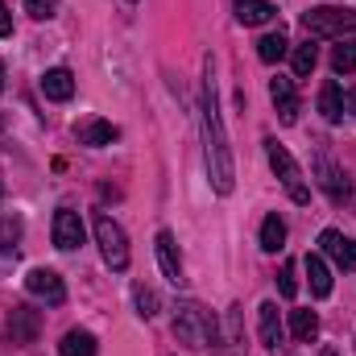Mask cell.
<instances>
[{
  "label": "cell",
  "mask_w": 356,
  "mask_h": 356,
  "mask_svg": "<svg viewBox=\"0 0 356 356\" xmlns=\"http://www.w3.org/2000/svg\"><path fill=\"white\" fill-rule=\"evenodd\" d=\"M203 141H207V170L216 195H232V149L224 137V120H220V104H216V75L207 63V79H203Z\"/></svg>",
  "instance_id": "6da1fadb"
},
{
  "label": "cell",
  "mask_w": 356,
  "mask_h": 356,
  "mask_svg": "<svg viewBox=\"0 0 356 356\" xmlns=\"http://www.w3.org/2000/svg\"><path fill=\"white\" fill-rule=\"evenodd\" d=\"M175 336L186 344V348H207V344H216V340H220L211 311H207V307H199V302H182V307H178Z\"/></svg>",
  "instance_id": "7a4b0ae2"
},
{
  "label": "cell",
  "mask_w": 356,
  "mask_h": 356,
  "mask_svg": "<svg viewBox=\"0 0 356 356\" xmlns=\"http://www.w3.org/2000/svg\"><path fill=\"white\" fill-rule=\"evenodd\" d=\"M302 29H307L311 38H340V42H344V33H356V13L323 4V8L302 13Z\"/></svg>",
  "instance_id": "3957f363"
},
{
  "label": "cell",
  "mask_w": 356,
  "mask_h": 356,
  "mask_svg": "<svg viewBox=\"0 0 356 356\" xmlns=\"http://www.w3.org/2000/svg\"><path fill=\"white\" fill-rule=\"evenodd\" d=\"M266 158H269V166H273V175L282 178L286 195H290L294 203H311V191H307V182H302L298 162L290 158V149H286V145H277V141L269 137V141H266Z\"/></svg>",
  "instance_id": "277c9868"
},
{
  "label": "cell",
  "mask_w": 356,
  "mask_h": 356,
  "mask_svg": "<svg viewBox=\"0 0 356 356\" xmlns=\"http://www.w3.org/2000/svg\"><path fill=\"white\" fill-rule=\"evenodd\" d=\"M95 241H99V253H104V261L108 269H129V236H124V228L112 220V216H95Z\"/></svg>",
  "instance_id": "5b68a950"
},
{
  "label": "cell",
  "mask_w": 356,
  "mask_h": 356,
  "mask_svg": "<svg viewBox=\"0 0 356 356\" xmlns=\"http://www.w3.org/2000/svg\"><path fill=\"white\" fill-rule=\"evenodd\" d=\"M315 178H319V186L327 191L332 203H344V199H348V178H344V170L336 166V158H332L327 149L315 154Z\"/></svg>",
  "instance_id": "8992f818"
},
{
  "label": "cell",
  "mask_w": 356,
  "mask_h": 356,
  "mask_svg": "<svg viewBox=\"0 0 356 356\" xmlns=\"http://www.w3.org/2000/svg\"><path fill=\"white\" fill-rule=\"evenodd\" d=\"M38 332H42V315L33 311V307H13V315H8V323H4V336H8V344H33L38 340Z\"/></svg>",
  "instance_id": "52a82bcc"
},
{
  "label": "cell",
  "mask_w": 356,
  "mask_h": 356,
  "mask_svg": "<svg viewBox=\"0 0 356 356\" xmlns=\"http://www.w3.org/2000/svg\"><path fill=\"white\" fill-rule=\"evenodd\" d=\"M25 290H29L33 298H46L50 307L67 302V286H63V277H58L54 269H29V273H25Z\"/></svg>",
  "instance_id": "ba28073f"
},
{
  "label": "cell",
  "mask_w": 356,
  "mask_h": 356,
  "mask_svg": "<svg viewBox=\"0 0 356 356\" xmlns=\"http://www.w3.org/2000/svg\"><path fill=\"white\" fill-rule=\"evenodd\" d=\"M319 249H323V253H327L340 269H353L356 266V241H353V236H344L340 228H323Z\"/></svg>",
  "instance_id": "9c48e42d"
},
{
  "label": "cell",
  "mask_w": 356,
  "mask_h": 356,
  "mask_svg": "<svg viewBox=\"0 0 356 356\" xmlns=\"http://www.w3.org/2000/svg\"><path fill=\"white\" fill-rule=\"evenodd\" d=\"M257 332H261V344H266L269 353L282 348L286 323H282V315H277V302H261V307H257Z\"/></svg>",
  "instance_id": "30bf717a"
},
{
  "label": "cell",
  "mask_w": 356,
  "mask_h": 356,
  "mask_svg": "<svg viewBox=\"0 0 356 356\" xmlns=\"http://www.w3.org/2000/svg\"><path fill=\"white\" fill-rule=\"evenodd\" d=\"M54 245H58V249H67V253L83 245V220H79V211L63 207V211L54 216Z\"/></svg>",
  "instance_id": "8fae6325"
},
{
  "label": "cell",
  "mask_w": 356,
  "mask_h": 356,
  "mask_svg": "<svg viewBox=\"0 0 356 356\" xmlns=\"http://www.w3.org/2000/svg\"><path fill=\"white\" fill-rule=\"evenodd\" d=\"M269 99H273L282 124H294V120H298V91H294V79H282V75H277V79L269 83Z\"/></svg>",
  "instance_id": "7c38bea8"
},
{
  "label": "cell",
  "mask_w": 356,
  "mask_h": 356,
  "mask_svg": "<svg viewBox=\"0 0 356 356\" xmlns=\"http://www.w3.org/2000/svg\"><path fill=\"white\" fill-rule=\"evenodd\" d=\"M158 266H162V273L175 282V286H182L186 277H182V257H178V245H175V236L170 232H158Z\"/></svg>",
  "instance_id": "4fadbf2b"
},
{
  "label": "cell",
  "mask_w": 356,
  "mask_h": 356,
  "mask_svg": "<svg viewBox=\"0 0 356 356\" xmlns=\"http://www.w3.org/2000/svg\"><path fill=\"white\" fill-rule=\"evenodd\" d=\"M302 269H307L311 294H315V298H327V294H332V269H327V261H323L319 253H307V257H302Z\"/></svg>",
  "instance_id": "5bb4252c"
},
{
  "label": "cell",
  "mask_w": 356,
  "mask_h": 356,
  "mask_svg": "<svg viewBox=\"0 0 356 356\" xmlns=\"http://www.w3.org/2000/svg\"><path fill=\"white\" fill-rule=\"evenodd\" d=\"M42 95H46V99H58V104L71 99V95H75V75H71L67 67L46 71V75H42Z\"/></svg>",
  "instance_id": "9a60e30c"
},
{
  "label": "cell",
  "mask_w": 356,
  "mask_h": 356,
  "mask_svg": "<svg viewBox=\"0 0 356 356\" xmlns=\"http://www.w3.org/2000/svg\"><path fill=\"white\" fill-rule=\"evenodd\" d=\"M232 8H236V21L241 25H266V21H273V4L269 0H232Z\"/></svg>",
  "instance_id": "2e32d148"
},
{
  "label": "cell",
  "mask_w": 356,
  "mask_h": 356,
  "mask_svg": "<svg viewBox=\"0 0 356 356\" xmlns=\"http://www.w3.org/2000/svg\"><path fill=\"white\" fill-rule=\"evenodd\" d=\"M290 336L302 340V344H311L319 336V315L315 311H290Z\"/></svg>",
  "instance_id": "e0dca14e"
},
{
  "label": "cell",
  "mask_w": 356,
  "mask_h": 356,
  "mask_svg": "<svg viewBox=\"0 0 356 356\" xmlns=\"http://www.w3.org/2000/svg\"><path fill=\"white\" fill-rule=\"evenodd\" d=\"M58 353H63V356H95V336L83 332V327H75V332H67V336H63Z\"/></svg>",
  "instance_id": "ac0fdd59"
},
{
  "label": "cell",
  "mask_w": 356,
  "mask_h": 356,
  "mask_svg": "<svg viewBox=\"0 0 356 356\" xmlns=\"http://www.w3.org/2000/svg\"><path fill=\"white\" fill-rule=\"evenodd\" d=\"M319 112H323L332 124L344 116V91H340V83H323V91H319Z\"/></svg>",
  "instance_id": "d6986e66"
},
{
  "label": "cell",
  "mask_w": 356,
  "mask_h": 356,
  "mask_svg": "<svg viewBox=\"0 0 356 356\" xmlns=\"http://www.w3.org/2000/svg\"><path fill=\"white\" fill-rule=\"evenodd\" d=\"M120 133H116V124H108V120H91L88 129L79 133V141L83 145H91V149H99V145H112Z\"/></svg>",
  "instance_id": "ffe728a7"
},
{
  "label": "cell",
  "mask_w": 356,
  "mask_h": 356,
  "mask_svg": "<svg viewBox=\"0 0 356 356\" xmlns=\"http://www.w3.org/2000/svg\"><path fill=\"white\" fill-rule=\"evenodd\" d=\"M286 50H290V42H286L282 29H277V33H266V38L257 42V58H261V63H282Z\"/></svg>",
  "instance_id": "44dd1931"
},
{
  "label": "cell",
  "mask_w": 356,
  "mask_h": 356,
  "mask_svg": "<svg viewBox=\"0 0 356 356\" xmlns=\"http://www.w3.org/2000/svg\"><path fill=\"white\" fill-rule=\"evenodd\" d=\"M261 249L266 253H282L286 249V224L277 216H266V224H261Z\"/></svg>",
  "instance_id": "7402d4cb"
},
{
  "label": "cell",
  "mask_w": 356,
  "mask_h": 356,
  "mask_svg": "<svg viewBox=\"0 0 356 356\" xmlns=\"http://www.w3.org/2000/svg\"><path fill=\"white\" fill-rule=\"evenodd\" d=\"M17 241H21V220L0 207V253H17Z\"/></svg>",
  "instance_id": "603a6c76"
},
{
  "label": "cell",
  "mask_w": 356,
  "mask_h": 356,
  "mask_svg": "<svg viewBox=\"0 0 356 356\" xmlns=\"http://www.w3.org/2000/svg\"><path fill=\"white\" fill-rule=\"evenodd\" d=\"M332 71H340V75H353L356 71V42L353 38H344V42L332 50Z\"/></svg>",
  "instance_id": "cb8c5ba5"
},
{
  "label": "cell",
  "mask_w": 356,
  "mask_h": 356,
  "mask_svg": "<svg viewBox=\"0 0 356 356\" xmlns=\"http://www.w3.org/2000/svg\"><path fill=\"white\" fill-rule=\"evenodd\" d=\"M315 63H319V50H315L311 42L294 50V75H298V79H307V75L315 71Z\"/></svg>",
  "instance_id": "d4e9b609"
},
{
  "label": "cell",
  "mask_w": 356,
  "mask_h": 356,
  "mask_svg": "<svg viewBox=\"0 0 356 356\" xmlns=\"http://www.w3.org/2000/svg\"><path fill=\"white\" fill-rule=\"evenodd\" d=\"M133 302H137V315L141 319H154L158 315V294L149 286H133Z\"/></svg>",
  "instance_id": "484cf974"
},
{
  "label": "cell",
  "mask_w": 356,
  "mask_h": 356,
  "mask_svg": "<svg viewBox=\"0 0 356 356\" xmlns=\"http://www.w3.org/2000/svg\"><path fill=\"white\" fill-rule=\"evenodd\" d=\"M277 290H282V298H294L298 294V273H294V261H286L282 273H277Z\"/></svg>",
  "instance_id": "4316f807"
},
{
  "label": "cell",
  "mask_w": 356,
  "mask_h": 356,
  "mask_svg": "<svg viewBox=\"0 0 356 356\" xmlns=\"http://www.w3.org/2000/svg\"><path fill=\"white\" fill-rule=\"evenodd\" d=\"M25 13H29L33 21H50V17L58 13V0H25Z\"/></svg>",
  "instance_id": "83f0119b"
},
{
  "label": "cell",
  "mask_w": 356,
  "mask_h": 356,
  "mask_svg": "<svg viewBox=\"0 0 356 356\" xmlns=\"http://www.w3.org/2000/svg\"><path fill=\"white\" fill-rule=\"evenodd\" d=\"M13 33V13H8V4H0V38H8Z\"/></svg>",
  "instance_id": "f1b7e54d"
},
{
  "label": "cell",
  "mask_w": 356,
  "mask_h": 356,
  "mask_svg": "<svg viewBox=\"0 0 356 356\" xmlns=\"http://www.w3.org/2000/svg\"><path fill=\"white\" fill-rule=\"evenodd\" d=\"M344 112H356V88L344 91Z\"/></svg>",
  "instance_id": "f546056e"
},
{
  "label": "cell",
  "mask_w": 356,
  "mask_h": 356,
  "mask_svg": "<svg viewBox=\"0 0 356 356\" xmlns=\"http://www.w3.org/2000/svg\"><path fill=\"white\" fill-rule=\"evenodd\" d=\"M0 91H4V63H0Z\"/></svg>",
  "instance_id": "4dcf8cb0"
},
{
  "label": "cell",
  "mask_w": 356,
  "mask_h": 356,
  "mask_svg": "<svg viewBox=\"0 0 356 356\" xmlns=\"http://www.w3.org/2000/svg\"><path fill=\"white\" fill-rule=\"evenodd\" d=\"M323 356H340V353H336V348H323Z\"/></svg>",
  "instance_id": "1f68e13d"
},
{
  "label": "cell",
  "mask_w": 356,
  "mask_h": 356,
  "mask_svg": "<svg viewBox=\"0 0 356 356\" xmlns=\"http://www.w3.org/2000/svg\"><path fill=\"white\" fill-rule=\"evenodd\" d=\"M0 191H4V178H0Z\"/></svg>",
  "instance_id": "d6a6232c"
}]
</instances>
